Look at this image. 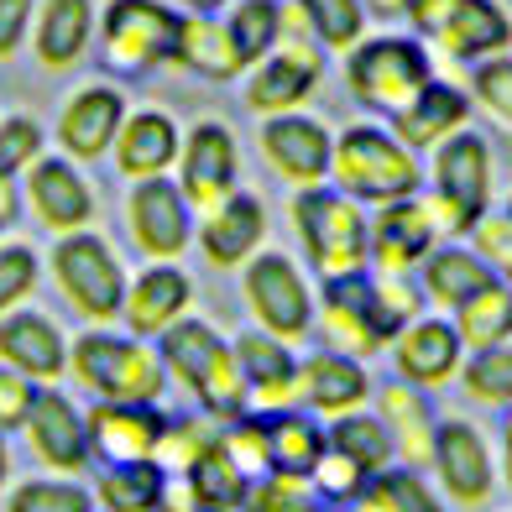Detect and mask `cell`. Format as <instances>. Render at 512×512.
<instances>
[{"instance_id": "cell-1", "label": "cell", "mask_w": 512, "mask_h": 512, "mask_svg": "<svg viewBox=\"0 0 512 512\" xmlns=\"http://www.w3.org/2000/svg\"><path fill=\"white\" fill-rule=\"evenodd\" d=\"M418 288L408 277L392 272H351V277H324V298H319V319H324V340L330 351L345 356H371L403 335V324L418 319Z\"/></svg>"}, {"instance_id": "cell-2", "label": "cell", "mask_w": 512, "mask_h": 512, "mask_svg": "<svg viewBox=\"0 0 512 512\" xmlns=\"http://www.w3.org/2000/svg\"><path fill=\"white\" fill-rule=\"evenodd\" d=\"M162 366H168L215 418H241L246 403H251L236 345H225L199 319H178L173 330H162Z\"/></svg>"}, {"instance_id": "cell-3", "label": "cell", "mask_w": 512, "mask_h": 512, "mask_svg": "<svg viewBox=\"0 0 512 512\" xmlns=\"http://www.w3.org/2000/svg\"><path fill=\"white\" fill-rule=\"evenodd\" d=\"M330 173H335V189L361 204L408 199L424 183L418 157L398 142V131H382V126H345L330 157Z\"/></svg>"}, {"instance_id": "cell-4", "label": "cell", "mask_w": 512, "mask_h": 512, "mask_svg": "<svg viewBox=\"0 0 512 512\" xmlns=\"http://www.w3.org/2000/svg\"><path fill=\"white\" fill-rule=\"evenodd\" d=\"M293 225L304 236L309 262L324 277H351L366 272L371 262V220L361 215V199L324 189V183H309L304 194L293 199Z\"/></svg>"}, {"instance_id": "cell-5", "label": "cell", "mask_w": 512, "mask_h": 512, "mask_svg": "<svg viewBox=\"0 0 512 512\" xmlns=\"http://www.w3.org/2000/svg\"><path fill=\"white\" fill-rule=\"evenodd\" d=\"M68 366L89 392H100V403H157L162 382H168L162 351L105 330H89L68 345Z\"/></svg>"}, {"instance_id": "cell-6", "label": "cell", "mask_w": 512, "mask_h": 512, "mask_svg": "<svg viewBox=\"0 0 512 512\" xmlns=\"http://www.w3.org/2000/svg\"><path fill=\"white\" fill-rule=\"evenodd\" d=\"M424 199L439 236H471L481 225L492 199V152L476 131H455L450 142L434 147V189Z\"/></svg>"}, {"instance_id": "cell-7", "label": "cell", "mask_w": 512, "mask_h": 512, "mask_svg": "<svg viewBox=\"0 0 512 512\" xmlns=\"http://www.w3.org/2000/svg\"><path fill=\"white\" fill-rule=\"evenodd\" d=\"M345 79H351V95L361 105L398 115L434 79V63L418 37H366L345 58Z\"/></svg>"}, {"instance_id": "cell-8", "label": "cell", "mask_w": 512, "mask_h": 512, "mask_svg": "<svg viewBox=\"0 0 512 512\" xmlns=\"http://www.w3.org/2000/svg\"><path fill=\"white\" fill-rule=\"evenodd\" d=\"M53 277L63 298L89 319H115L126 304V272L115 262V251L95 236V230H74L53 251Z\"/></svg>"}, {"instance_id": "cell-9", "label": "cell", "mask_w": 512, "mask_h": 512, "mask_svg": "<svg viewBox=\"0 0 512 512\" xmlns=\"http://www.w3.org/2000/svg\"><path fill=\"white\" fill-rule=\"evenodd\" d=\"M178 32L183 16L168 11L162 0H110L100 16L105 58L115 68H157L178 58Z\"/></svg>"}, {"instance_id": "cell-10", "label": "cell", "mask_w": 512, "mask_h": 512, "mask_svg": "<svg viewBox=\"0 0 512 512\" xmlns=\"http://www.w3.org/2000/svg\"><path fill=\"white\" fill-rule=\"evenodd\" d=\"M246 304H251L256 324H262L267 335H277V340H304L309 324H314V293L304 283V272H298L283 251L251 256Z\"/></svg>"}, {"instance_id": "cell-11", "label": "cell", "mask_w": 512, "mask_h": 512, "mask_svg": "<svg viewBox=\"0 0 512 512\" xmlns=\"http://www.w3.org/2000/svg\"><path fill=\"white\" fill-rule=\"evenodd\" d=\"M424 37L450 63H476V58H497L507 48L512 21L497 0H439L434 16L424 21Z\"/></svg>"}, {"instance_id": "cell-12", "label": "cell", "mask_w": 512, "mask_h": 512, "mask_svg": "<svg viewBox=\"0 0 512 512\" xmlns=\"http://www.w3.org/2000/svg\"><path fill=\"white\" fill-rule=\"evenodd\" d=\"M324 74V58L309 37L298 32H283V42L256 63L251 74V89H246V105L256 115H283V110H298V100H309V89L319 84Z\"/></svg>"}, {"instance_id": "cell-13", "label": "cell", "mask_w": 512, "mask_h": 512, "mask_svg": "<svg viewBox=\"0 0 512 512\" xmlns=\"http://www.w3.org/2000/svg\"><path fill=\"white\" fill-rule=\"evenodd\" d=\"M236 136L220 121H199L189 136H183L178 152V189L194 209H215L225 194H236Z\"/></svg>"}, {"instance_id": "cell-14", "label": "cell", "mask_w": 512, "mask_h": 512, "mask_svg": "<svg viewBox=\"0 0 512 512\" xmlns=\"http://www.w3.org/2000/svg\"><path fill=\"white\" fill-rule=\"evenodd\" d=\"M434 241H439V225L429 215L424 194L377 204V220H371V262H377V272L408 277L413 267H424V256L434 251Z\"/></svg>"}, {"instance_id": "cell-15", "label": "cell", "mask_w": 512, "mask_h": 512, "mask_svg": "<svg viewBox=\"0 0 512 512\" xmlns=\"http://www.w3.org/2000/svg\"><path fill=\"white\" fill-rule=\"evenodd\" d=\"M126 220H131V236L147 256L168 262L189 246L194 236V220H189V199H183L178 183L168 178H142L131 189V204H126Z\"/></svg>"}, {"instance_id": "cell-16", "label": "cell", "mask_w": 512, "mask_h": 512, "mask_svg": "<svg viewBox=\"0 0 512 512\" xmlns=\"http://www.w3.org/2000/svg\"><path fill=\"white\" fill-rule=\"evenodd\" d=\"M262 152L277 173L288 183H324L330 178V157H335V142L314 115H298V110H283V115H267L262 126Z\"/></svg>"}, {"instance_id": "cell-17", "label": "cell", "mask_w": 512, "mask_h": 512, "mask_svg": "<svg viewBox=\"0 0 512 512\" xmlns=\"http://www.w3.org/2000/svg\"><path fill=\"white\" fill-rule=\"evenodd\" d=\"M27 194H32L37 220L58 230V236H74L95 215V189H89L84 173L68 157H37L27 168Z\"/></svg>"}, {"instance_id": "cell-18", "label": "cell", "mask_w": 512, "mask_h": 512, "mask_svg": "<svg viewBox=\"0 0 512 512\" xmlns=\"http://www.w3.org/2000/svg\"><path fill=\"white\" fill-rule=\"evenodd\" d=\"M236 361H241V371H246L251 398L262 403V408L283 413V408H293L298 398H304V366L293 361L288 340H277V335H267V330H256V335L246 330V335L236 340Z\"/></svg>"}, {"instance_id": "cell-19", "label": "cell", "mask_w": 512, "mask_h": 512, "mask_svg": "<svg viewBox=\"0 0 512 512\" xmlns=\"http://www.w3.org/2000/svg\"><path fill=\"white\" fill-rule=\"evenodd\" d=\"M267 236V209L256 194H225L215 209H204V225H199V246L209 256V267H241L251 262V251L262 246Z\"/></svg>"}, {"instance_id": "cell-20", "label": "cell", "mask_w": 512, "mask_h": 512, "mask_svg": "<svg viewBox=\"0 0 512 512\" xmlns=\"http://www.w3.org/2000/svg\"><path fill=\"white\" fill-rule=\"evenodd\" d=\"M168 413L157 403H100L89 413V439L110 460H157Z\"/></svg>"}, {"instance_id": "cell-21", "label": "cell", "mask_w": 512, "mask_h": 512, "mask_svg": "<svg viewBox=\"0 0 512 512\" xmlns=\"http://www.w3.org/2000/svg\"><path fill=\"white\" fill-rule=\"evenodd\" d=\"M126 121V100L110 84H89L79 95H68L63 115H58V142L68 147V157L95 162L115 147V131Z\"/></svg>"}, {"instance_id": "cell-22", "label": "cell", "mask_w": 512, "mask_h": 512, "mask_svg": "<svg viewBox=\"0 0 512 512\" xmlns=\"http://www.w3.org/2000/svg\"><path fill=\"white\" fill-rule=\"evenodd\" d=\"M27 434H32V450L48 465H58V471H84V460L95 455L89 418L63 392H37V403L27 413Z\"/></svg>"}, {"instance_id": "cell-23", "label": "cell", "mask_w": 512, "mask_h": 512, "mask_svg": "<svg viewBox=\"0 0 512 512\" xmlns=\"http://www.w3.org/2000/svg\"><path fill=\"white\" fill-rule=\"evenodd\" d=\"M115 168H121V178H162L178 162L183 152V136L173 126V115L162 110H136L121 121V131H115Z\"/></svg>"}, {"instance_id": "cell-24", "label": "cell", "mask_w": 512, "mask_h": 512, "mask_svg": "<svg viewBox=\"0 0 512 512\" xmlns=\"http://www.w3.org/2000/svg\"><path fill=\"white\" fill-rule=\"evenodd\" d=\"M434 465L460 502L476 507V502L492 497V455H486V439H481L476 424L445 418V424L434 429Z\"/></svg>"}, {"instance_id": "cell-25", "label": "cell", "mask_w": 512, "mask_h": 512, "mask_svg": "<svg viewBox=\"0 0 512 512\" xmlns=\"http://www.w3.org/2000/svg\"><path fill=\"white\" fill-rule=\"evenodd\" d=\"M460 351H465V340H460V330L450 319H413V324H403V335L392 340L398 371H403V382H413V387L450 382L455 366H460Z\"/></svg>"}, {"instance_id": "cell-26", "label": "cell", "mask_w": 512, "mask_h": 512, "mask_svg": "<svg viewBox=\"0 0 512 512\" xmlns=\"http://www.w3.org/2000/svg\"><path fill=\"white\" fill-rule=\"evenodd\" d=\"M0 361L16 366L21 377H32V382H53L68 371V345H63L58 324L48 314L21 309V314L0 319Z\"/></svg>"}, {"instance_id": "cell-27", "label": "cell", "mask_w": 512, "mask_h": 512, "mask_svg": "<svg viewBox=\"0 0 512 512\" xmlns=\"http://www.w3.org/2000/svg\"><path fill=\"white\" fill-rule=\"evenodd\" d=\"M465 121H471V95H460L455 84L429 79V84L398 110V142H403L408 152H424V147L450 142L455 131H465Z\"/></svg>"}, {"instance_id": "cell-28", "label": "cell", "mask_w": 512, "mask_h": 512, "mask_svg": "<svg viewBox=\"0 0 512 512\" xmlns=\"http://www.w3.org/2000/svg\"><path fill=\"white\" fill-rule=\"evenodd\" d=\"M189 298H194V288H189V277H183L178 267H147L126 288L121 314H126V324L136 335H162V330H173V324L183 319Z\"/></svg>"}, {"instance_id": "cell-29", "label": "cell", "mask_w": 512, "mask_h": 512, "mask_svg": "<svg viewBox=\"0 0 512 512\" xmlns=\"http://www.w3.org/2000/svg\"><path fill=\"white\" fill-rule=\"evenodd\" d=\"M95 37V6L89 0H42V16H37V63L63 74L74 68Z\"/></svg>"}, {"instance_id": "cell-30", "label": "cell", "mask_w": 512, "mask_h": 512, "mask_svg": "<svg viewBox=\"0 0 512 512\" xmlns=\"http://www.w3.org/2000/svg\"><path fill=\"white\" fill-rule=\"evenodd\" d=\"M371 392V377L361 371L356 356L345 351H324L314 361H304V403H314L319 413H356Z\"/></svg>"}, {"instance_id": "cell-31", "label": "cell", "mask_w": 512, "mask_h": 512, "mask_svg": "<svg viewBox=\"0 0 512 512\" xmlns=\"http://www.w3.org/2000/svg\"><path fill=\"white\" fill-rule=\"evenodd\" d=\"M178 63H189L194 74H204V79H241L251 68L225 21H204V16H183Z\"/></svg>"}, {"instance_id": "cell-32", "label": "cell", "mask_w": 512, "mask_h": 512, "mask_svg": "<svg viewBox=\"0 0 512 512\" xmlns=\"http://www.w3.org/2000/svg\"><path fill=\"white\" fill-rule=\"evenodd\" d=\"M486 283H497V272L465 246H434L424 256V293L445 309H460L471 293H481Z\"/></svg>"}, {"instance_id": "cell-33", "label": "cell", "mask_w": 512, "mask_h": 512, "mask_svg": "<svg viewBox=\"0 0 512 512\" xmlns=\"http://www.w3.org/2000/svg\"><path fill=\"white\" fill-rule=\"evenodd\" d=\"M168 497V471L157 460H110L100 476V502L110 512H162Z\"/></svg>"}, {"instance_id": "cell-34", "label": "cell", "mask_w": 512, "mask_h": 512, "mask_svg": "<svg viewBox=\"0 0 512 512\" xmlns=\"http://www.w3.org/2000/svg\"><path fill=\"white\" fill-rule=\"evenodd\" d=\"M382 424H387V434H392V445H398L413 465H424V460H434V418H429V403L418 398L413 387H403V382H392V387H382Z\"/></svg>"}, {"instance_id": "cell-35", "label": "cell", "mask_w": 512, "mask_h": 512, "mask_svg": "<svg viewBox=\"0 0 512 512\" xmlns=\"http://www.w3.org/2000/svg\"><path fill=\"white\" fill-rule=\"evenodd\" d=\"M455 330L471 351H492V345L512 340V283H486L455 309Z\"/></svg>"}, {"instance_id": "cell-36", "label": "cell", "mask_w": 512, "mask_h": 512, "mask_svg": "<svg viewBox=\"0 0 512 512\" xmlns=\"http://www.w3.org/2000/svg\"><path fill=\"white\" fill-rule=\"evenodd\" d=\"M183 481H189V492H194L209 512H241L246 497H251V476L241 471L236 460H230V450L220 445V439L189 465V476H183Z\"/></svg>"}, {"instance_id": "cell-37", "label": "cell", "mask_w": 512, "mask_h": 512, "mask_svg": "<svg viewBox=\"0 0 512 512\" xmlns=\"http://www.w3.org/2000/svg\"><path fill=\"white\" fill-rule=\"evenodd\" d=\"M267 445H272V471H293V476H314L319 455L330 450V439L319 434L314 418L304 413H267Z\"/></svg>"}, {"instance_id": "cell-38", "label": "cell", "mask_w": 512, "mask_h": 512, "mask_svg": "<svg viewBox=\"0 0 512 512\" xmlns=\"http://www.w3.org/2000/svg\"><path fill=\"white\" fill-rule=\"evenodd\" d=\"M324 439H330V450H340L345 460H356L366 476L387 471L392 450H398V445H392V434H387V424H382V418H371V413H340L335 429Z\"/></svg>"}, {"instance_id": "cell-39", "label": "cell", "mask_w": 512, "mask_h": 512, "mask_svg": "<svg viewBox=\"0 0 512 512\" xmlns=\"http://www.w3.org/2000/svg\"><path fill=\"white\" fill-rule=\"evenodd\" d=\"M298 11H304L309 32L324 48H340V53H351L366 32V0H298Z\"/></svg>"}, {"instance_id": "cell-40", "label": "cell", "mask_w": 512, "mask_h": 512, "mask_svg": "<svg viewBox=\"0 0 512 512\" xmlns=\"http://www.w3.org/2000/svg\"><path fill=\"white\" fill-rule=\"evenodd\" d=\"M225 27H230V37L241 42L246 63H262L277 42H283V6H277V0H241Z\"/></svg>"}, {"instance_id": "cell-41", "label": "cell", "mask_w": 512, "mask_h": 512, "mask_svg": "<svg viewBox=\"0 0 512 512\" xmlns=\"http://www.w3.org/2000/svg\"><path fill=\"white\" fill-rule=\"evenodd\" d=\"M356 512H445V507L429 497V486L413 471H377L366 481Z\"/></svg>"}, {"instance_id": "cell-42", "label": "cell", "mask_w": 512, "mask_h": 512, "mask_svg": "<svg viewBox=\"0 0 512 512\" xmlns=\"http://www.w3.org/2000/svg\"><path fill=\"white\" fill-rule=\"evenodd\" d=\"M465 392L481 403H512V340L465 361Z\"/></svg>"}, {"instance_id": "cell-43", "label": "cell", "mask_w": 512, "mask_h": 512, "mask_svg": "<svg viewBox=\"0 0 512 512\" xmlns=\"http://www.w3.org/2000/svg\"><path fill=\"white\" fill-rule=\"evenodd\" d=\"M246 512H319V507H314V486H309V476L267 471L262 481L251 486Z\"/></svg>"}, {"instance_id": "cell-44", "label": "cell", "mask_w": 512, "mask_h": 512, "mask_svg": "<svg viewBox=\"0 0 512 512\" xmlns=\"http://www.w3.org/2000/svg\"><path fill=\"white\" fill-rule=\"evenodd\" d=\"M89 507L95 502L74 481H21L6 502V512H89Z\"/></svg>"}, {"instance_id": "cell-45", "label": "cell", "mask_w": 512, "mask_h": 512, "mask_svg": "<svg viewBox=\"0 0 512 512\" xmlns=\"http://www.w3.org/2000/svg\"><path fill=\"white\" fill-rule=\"evenodd\" d=\"M471 105H481L502 131H512V58H486V63H476Z\"/></svg>"}, {"instance_id": "cell-46", "label": "cell", "mask_w": 512, "mask_h": 512, "mask_svg": "<svg viewBox=\"0 0 512 512\" xmlns=\"http://www.w3.org/2000/svg\"><path fill=\"white\" fill-rule=\"evenodd\" d=\"M220 445L230 450V460L241 465L246 476H267L272 471V445H267V418H236L225 434H220Z\"/></svg>"}, {"instance_id": "cell-47", "label": "cell", "mask_w": 512, "mask_h": 512, "mask_svg": "<svg viewBox=\"0 0 512 512\" xmlns=\"http://www.w3.org/2000/svg\"><path fill=\"white\" fill-rule=\"evenodd\" d=\"M215 429H209L204 424V418H178V424H173V418H168V434H162V465H168V471H178V476H189V465L209 450V445H215Z\"/></svg>"}, {"instance_id": "cell-48", "label": "cell", "mask_w": 512, "mask_h": 512, "mask_svg": "<svg viewBox=\"0 0 512 512\" xmlns=\"http://www.w3.org/2000/svg\"><path fill=\"white\" fill-rule=\"evenodd\" d=\"M42 157V126L27 121V115H11V121H0V173H21L32 168Z\"/></svg>"}, {"instance_id": "cell-49", "label": "cell", "mask_w": 512, "mask_h": 512, "mask_svg": "<svg viewBox=\"0 0 512 512\" xmlns=\"http://www.w3.org/2000/svg\"><path fill=\"white\" fill-rule=\"evenodd\" d=\"M37 272L42 267H37L32 246H0V319L37 288Z\"/></svg>"}, {"instance_id": "cell-50", "label": "cell", "mask_w": 512, "mask_h": 512, "mask_svg": "<svg viewBox=\"0 0 512 512\" xmlns=\"http://www.w3.org/2000/svg\"><path fill=\"white\" fill-rule=\"evenodd\" d=\"M366 481H371V476L361 471L356 460H345L340 450H324V455H319V465H314V486H319L324 497H335V502L361 497V492H366Z\"/></svg>"}, {"instance_id": "cell-51", "label": "cell", "mask_w": 512, "mask_h": 512, "mask_svg": "<svg viewBox=\"0 0 512 512\" xmlns=\"http://www.w3.org/2000/svg\"><path fill=\"white\" fill-rule=\"evenodd\" d=\"M476 236V256L497 277H512V215H481V225L471 230Z\"/></svg>"}, {"instance_id": "cell-52", "label": "cell", "mask_w": 512, "mask_h": 512, "mask_svg": "<svg viewBox=\"0 0 512 512\" xmlns=\"http://www.w3.org/2000/svg\"><path fill=\"white\" fill-rule=\"evenodd\" d=\"M32 403H37V387H32V377H21L16 366H0V434L27 424Z\"/></svg>"}, {"instance_id": "cell-53", "label": "cell", "mask_w": 512, "mask_h": 512, "mask_svg": "<svg viewBox=\"0 0 512 512\" xmlns=\"http://www.w3.org/2000/svg\"><path fill=\"white\" fill-rule=\"evenodd\" d=\"M32 16H37V0H0V58H11L21 48Z\"/></svg>"}, {"instance_id": "cell-54", "label": "cell", "mask_w": 512, "mask_h": 512, "mask_svg": "<svg viewBox=\"0 0 512 512\" xmlns=\"http://www.w3.org/2000/svg\"><path fill=\"white\" fill-rule=\"evenodd\" d=\"M16 220V183L11 173H0V225H11Z\"/></svg>"}, {"instance_id": "cell-55", "label": "cell", "mask_w": 512, "mask_h": 512, "mask_svg": "<svg viewBox=\"0 0 512 512\" xmlns=\"http://www.w3.org/2000/svg\"><path fill=\"white\" fill-rule=\"evenodd\" d=\"M434 6H439V0H403V16L413 21V27H418V32H424V21L434 16Z\"/></svg>"}, {"instance_id": "cell-56", "label": "cell", "mask_w": 512, "mask_h": 512, "mask_svg": "<svg viewBox=\"0 0 512 512\" xmlns=\"http://www.w3.org/2000/svg\"><path fill=\"white\" fill-rule=\"evenodd\" d=\"M377 16H403V0H366Z\"/></svg>"}, {"instance_id": "cell-57", "label": "cell", "mask_w": 512, "mask_h": 512, "mask_svg": "<svg viewBox=\"0 0 512 512\" xmlns=\"http://www.w3.org/2000/svg\"><path fill=\"white\" fill-rule=\"evenodd\" d=\"M502 439H507V486H512V413H507V429H502Z\"/></svg>"}, {"instance_id": "cell-58", "label": "cell", "mask_w": 512, "mask_h": 512, "mask_svg": "<svg viewBox=\"0 0 512 512\" xmlns=\"http://www.w3.org/2000/svg\"><path fill=\"white\" fill-rule=\"evenodd\" d=\"M6 471H11V450H6V434H0V481H6Z\"/></svg>"}, {"instance_id": "cell-59", "label": "cell", "mask_w": 512, "mask_h": 512, "mask_svg": "<svg viewBox=\"0 0 512 512\" xmlns=\"http://www.w3.org/2000/svg\"><path fill=\"white\" fill-rule=\"evenodd\" d=\"M189 6H199V11H215V6H225V0H189Z\"/></svg>"}, {"instance_id": "cell-60", "label": "cell", "mask_w": 512, "mask_h": 512, "mask_svg": "<svg viewBox=\"0 0 512 512\" xmlns=\"http://www.w3.org/2000/svg\"><path fill=\"white\" fill-rule=\"evenodd\" d=\"M507 215H512V199H507Z\"/></svg>"}, {"instance_id": "cell-61", "label": "cell", "mask_w": 512, "mask_h": 512, "mask_svg": "<svg viewBox=\"0 0 512 512\" xmlns=\"http://www.w3.org/2000/svg\"><path fill=\"white\" fill-rule=\"evenodd\" d=\"M507 283H512V277H507Z\"/></svg>"}]
</instances>
